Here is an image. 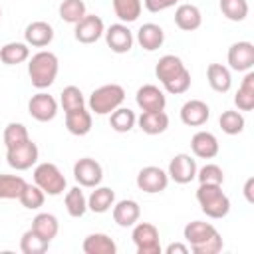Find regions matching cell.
Returning <instances> with one entry per match:
<instances>
[{"instance_id": "cell-1", "label": "cell", "mask_w": 254, "mask_h": 254, "mask_svg": "<svg viewBox=\"0 0 254 254\" xmlns=\"http://www.w3.org/2000/svg\"><path fill=\"white\" fill-rule=\"evenodd\" d=\"M155 75L167 93L181 95L190 87V71L185 67V64L179 56L167 54V56L159 58V62L155 65Z\"/></svg>"}, {"instance_id": "cell-2", "label": "cell", "mask_w": 254, "mask_h": 254, "mask_svg": "<svg viewBox=\"0 0 254 254\" xmlns=\"http://www.w3.org/2000/svg\"><path fill=\"white\" fill-rule=\"evenodd\" d=\"M183 234L189 244V250H192L194 254H218L224 246L222 236L210 222L192 220L185 226Z\"/></svg>"}, {"instance_id": "cell-3", "label": "cell", "mask_w": 254, "mask_h": 254, "mask_svg": "<svg viewBox=\"0 0 254 254\" xmlns=\"http://www.w3.org/2000/svg\"><path fill=\"white\" fill-rule=\"evenodd\" d=\"M58 69H60L58 56L52 52H46V50L34 54L28 64V75L36 89L50 87L58 77Z\"/></svg>"}, {"instance_id": "cell-4", "label": "cell", "mask_w": 254, "mask_h": 254, "mask_svg": "<svg viewBox=\"0 0 254 254\" xmlns=\"http://www.w3.org/2000/svg\"><path fill=\"white\" fill-rule=\"evenodd\" d=\"M196 200L208 218H224L230 212V200L222 192V185H200L196 189Z\"/></svg>"}, {"instance_id": "cell-5", "label": "cell", "mask_w": 254, "mask_h": 254, "mask_svg": "<svg viewBox=\"0 0 254 254\" xmlns=\"http://www.w3.org/2000/svg\"><path fill=\"white\" fill-rule=\"evenodd\" d=\"M125 101V89L119 83H107L91 91L89 95V109L95 115H109Z\"/></svg>"}, {"instance_id": "cell-6", "label": "cell", "mask_w": 254, "mask_h": 254, "mask_svg": "<svg viewBox=\"0 0 254 254\" xmlns=\"http://www.w3.org/2000/svg\"><path fill=\"white\" fill-rule=\"evenodd\" d=\"M34 185H38L46 194L50 196H58L65 190V177L62 175V171L58 169V165L54 163H40L34 169Z\"/></svg>"}, {"instance_id": "cell-7", "label": "cell", "mask_w": 254, "mask_h": 254, "mask_svg": "<svg viewBox=\"0 0 254 254\" xmlns=\"http://www.w3.org/2000/svg\"><path fill=\"white\" fill-rule=\"evenodd\" d=\"M131 238L137 248V254H161V238H159V230L155 224L135 222Z\"/></svg>"}, {"instance_id": "cell-8", "label": "cell", "mask_w": 254, "mask_h": 254, "mask_svg": "<svg viewBox=\"0 0 254 254\" xmlns=\"http://www.w3.org/2000/svg\"><path fill=\"white\" fill-rule=\"evenodd\" d=\"M38 155H40L38 145L32 139L6 149V161L16 171H28V169H32L36 165V161H38Z\"/></svg>"}, {"instance_id": "cell-9", "label": "cell", "mask_w": 254, "mask_h": 254, "mask_svg": "<svg viewBox=\"0 0 254 254\" xmlns=\"http://www.w3.org/2000/svg\"><path fill=\"white\" fill-rule=\"evenodd\" d=\"M73 179L77 181L79 187L95 189L103 179V169L95 159L83 157V159L75 161V165H73Z\"/></svg>"}, {"instance_id": "cell-10", "label": "cell", "mask_w": 254, "mask_h": 254, "mask_svg": "<svg viewBox=\"0 0 254 254\" xmlns=\"http://www.w3.org/2000/svg\"><path fill=\"white\" fill-rule=\"evenodd\" d=\"M169 185V175L161 169V167H143L139 173H137V187L147 192V194H157V192H163Z\"/></svg>"}, {"instance_id": "cell-11", "label": "cell", "mask_w": 254, "mask_h": 254, "mask_svg": "<svg viewBox=\"0 0 254 254\" xmlns=\"http://www.w3.org/2000/svg\"><path fill=\"white\" fill-rule=\"evenodd\" d=\"M169 179H173L179 185H187L192 179H196V161L187 155V153H179L171 159L169 163V171H167Z\"/></svg>"}, {"instance_id": "cell-12", "label": "cell", "mask_w": 254, "mask_h": 254, "mask_svg": "<svg viewBox=\"0 0 254 254\" xmlns=\"http://www.w3.org/2000/svg\"><path fill=\"white\" fill-rule=\"evenodd\" d=\"M28 111L36 121L46 123V121H52L58 115V101L54 99V95H50L46 91H40V93L30 97Z\"/></svg>"}, {"instance_id": "cell-13", "label": "cell", "mask_w": 254, "mask_h": 254, "mask_svg": "<svg viewBox=\"0 0 254 254\" xmlns=\"http://www.w3.org/2000/svg\"><path fill=\"white\" fill-rule=\"evenodd\" d=\"M105 32V26H103V20L95 14H85L77 24H75V30H73V36L79 44H93L97 42Z\"/></svg>"}, {"instance_id": "cell-14", "label": "cell", "mask_w": 254, "mask_h": 254, "mask_svg": "<svg viewBox=\"0 0 254 254\" xmlns=\"http://www.w3.org/2000/svg\"><path fill=\"white\" fill-rule=\"evenodd\" d=\"M228 65L234 71H250L254 67V44L236 42L228 48Z\"/></svg>"}, {"instance_id": "cell-15", "label": "cell", "mask_w": 254, "mask_h": 254, "mask_svg": "<svg viewBox=\"0 0 254 254\" xmlns=\"http://www.w3.org/2000/svg\"><path fill=\"white\" fill-rule=\"evenodd\" d=\"M105 42L115 54H127L133 48V32L125 24H111L105 32Z\"/></svg>"}, {"instance_id": "cell-16", "label": "cell", "mask_w": 254, "mask_h": 254, "mask_svg": "<svg viewBox=\"0 0 254 254\" xmlns=\"http://www.w3.org/2000/svg\"><path fill=\"white\" fill-rule=\"evenodd\" d=\"M135 101H137L141 111H163L165 105H167L165 93L153 83L141 85L137 89V93H135Z\"/></svg>"}, {"instance_id": "cell-17", "label": "cell", "mask_w": 254, "mask_h": 254, "mask_svg": "<svg viewBox=\"0 0 254 254\" xmlns=\"http://www.w3.org/2000/svg\"><path fill=\"white\" fill-rule=\"evenodd\" d=\"M208 117H210V107L200 99H189L181 107V121L189 127H200L208 121Z\"/></svg>"}, {"instance_id": "cell-18", "label": "cell", "mask_w": 254, "mask_h": 254, "mask_svg": "<svg viewBox=\"0 0 254 254\" xmlns=\"http://www.w3.org/2000/svg\"><path fill=\"white\" fill-rule=\"evenodd\" d=\"M24 40H26L28 46L46 48V46L54 40V28H52L48 22L36 20V22H32V24L26 26V30H24Z\"/></svg>"}, {"instance_id": "cell-19", "label": "cell", "mask_w": 254, "mask_h": 254, "mask_svg": "<svg viewBox=\"0 0 254 254\" xmlns=\"http://www.w3.org/2000/svg\"><path fill=\"white\" fill-rule=\"evenodd\" d=\"M190 149L198 159H212L218 155V139L210 131H196L190 139Z\"/></svg>"}, {"instance_id": "cell-20", "label": "cell", "mask_w": 254, "mask_h": 254, "mask_svg": "<svg viewBox=\"0 0 254 254\" xmlns=\"http://www.w3.org/2000/svg\"><path fill=\"white\" fill-rule=\"evenodd\" d=\"M137 42L139 46L145 50V52H155L163 46L165 42V32L159 24H153V22H147L143 24L139 30H137Z\"/></svg>"}, {"instance_id": "cell-21", "label": "cell", "mask_w": 254, "mask_h": 254, "mask_svg": "<svg viewBox=\"0 0 254 254\" xmlns=\"http://www.w3.org/2000/svg\"><path fill=\"white\" fill-rule=\"evenodd\" d=\"M175 24L183 32H192L200 28L202 24V14L194 4H181L175 10Z\"/></svg>"}, {"instance_id": "cell-22", "label": "cell", "mask_w": 254, "mask_h": 254, "mask_svg": "<svg viewBox=\"0 0 254 254\" xmlns=\"http://www.w3.org/2000/svg\"><path fill=\"white\" fill-rule=\"evenodd\" d=\"M91 125H93V119H91V113L85 107H79V109H73V111L65 113V129L71 135L83 137L91 131Z\"/></svg>"}, {"instance_id": "cell-23", "label": "cell", "mask_w": 254, "mask_h": 254, "mask_svg": "<svg viewBox=\"0 0 254 254\" xmlns=\"http://www.w3.org/2000/svg\"><path fill=\"white\" fill-rule=\"evenodd\" d=\"M139 127L143 133L147 135H159V133H165L167 127H169V115L163 111H143L141 117L137 119Z\"/></svg>"}, {"instance_id": "cell-24", "label": "cell", "mask_w": 254, "mask_h": 254, "mask_svg": "<svg viewBox=\"0 0 254 254\" xmlns=\"http://www.w3.org/2000/svg\"><path fill=\"white\" fill-rule=\"evenodd\" d=\"M141 216V208L137 204V200H131V198H125V200H119L117 204H113V220L127 228V226H133Z\"/></svg>"}, {"instance_id": "cell-25", "label": "cell", "mask_w": 254, "mask_h": 254, "mask_svg": "<svg viewBox=\"0 0 254 254\" xmlns=\"http://www.w3.org/2000/svg\"><path fill=\"white\" fill-rule=\"evenodd\" d=\"M81 250H83L85 254H115V252H117V244H115L113 238H109L107 234L95 232V234H89V236L83 240Z\"/></svg>"}, {"instance_id": "cell-26", "label": "cell", "mask_w": 254, "mask_h": 254, "mask_svg": "<svg viewBox=\"0 0 254 254\" xmlns=\"http://www.w3.org/2000/svg\"><path fill=\"white\" fill-rule=\"evenodd\" d=\"M206 79H208V85L218 93H226L232 85L230 69L222 64H210L206 67Z\"/></svg>"}, {"instance_id": "cell-27", "label": "cell", "mask_w": 254, "mask_h": 254, "mask_svg": "<svg viewBox=\"0 0 254 254\" xmlns=\"http://www.w3.org/2000/svg\"><path fill=\"white\" fill-rule=\"evenodd\" d=\"M113 204H115V192L109 187H99L97 185L95 190H91V194L87 198V208L91 212H97V214L107 212Z\"/></svg>"}, {"instance_id": "cell-28", "label": "cell", "mask_w": 254, "mask_h": 254, "mask_svg": "<svg viewBox=\"0 0 254 254\" xmlns=\"http://www.w3.org/2000/svg\"><path fill=\"white\" fill-rule=\"evenodd\" d=\"M32 230H34L38 236H42L44 240L52 242V240L58 236L60 222H58V218H56L54 214H50V212H40V214H36L34 220H32Z\"/></svg>"}, {"instance_id": "cell-29", "label": "cell", "mask_w": 254, "mask_h": 254, "mask_svg": "<svg viewBox=\"0 0 254 254\" xmlns=\"http://www.w3.org/2000/svg\"><path fill=\"white\" fill-rule=\"evenodd\" d=\"M234 103L240 111H252L254 109V71H246L236 95H234Z\"/></svg>"}, {"instance_id": "cell-30", "label": "cell", "mask_w": 254, "mask_h": 254, "mask_svg": "<svg viewBox=\"0 0 254 254\" xmlns=\"http://www.w3.org/2000/svg\"><path fill=\"white\" fill-rule=\"evenodd\" d=\"M30 58V48L28 44L22 42H8L0 48V62L6 65H18Z\"/></svg>"}, {"instance_id": "cell-31", "label": "cell", "mask_w": 254, "mask_h": 254, "mask_svg": "<svg viewBox=\"0 0 254 254\" xmlns=\"http://www.w3.org/2000/svg\"><path fill=\"white\" fill-rule=\"evenodd\" d=\"M137 123V117H135V111H131L129 107H117L115 111L109 113V125L113 131L117 133H127L135 127Z\"/></svg>"}, {"instance_id": "cell-32", "label": "cell", "mask_w": 254, "mask_h": 254, "mask_svg": "<svg viewBox=\"0 0 254 254\" xmlns=\"http://www.w3.org/2000/svg\"><path fill=\"white\" fill-rule=\"evenodd\" d=\"M26 185L28 183L20 175H0V198L4 200L20 198Z\"/></svg>"}, {"instance_id": "cell-33", "label": "cell", "mask_w": 254, "mask_h": 254, "mask_svg": "<svg viewBox=\"0 0 254 254\" xmlns=\"http://www.w3.org/2000/svg\"><path fill=\"white\" fill-rule=\"evenodd\" d=\"M113 2V10H115V16L121 20V22H135L139 16H141V10H143V2L141 0H111Z\"/></svg>"}, {"instance_id": "cell-34", "label": "cell", "mask_w": 254, "mask_h": 254, "mask_svg": "<svg viewBox=\"0 0 254 254\" xmlns=\"http://www.w3.org/2000/svg\"><path fill=\"white\" fill-rule=\"evenodd\" d=\"M65 210L73 218H79V216L85 214V210H87V198H85V194H83V190L79 187H73V189H69L65 192Z\"/></svg>"}, {"instance_id": "cell-35", "label": "cell", "mask_w": 254, "mask_h": 254, "mask_svg": "<svg viewBox=\"0 0 254 254\" xmlns=\"http://www.w3.org/2000/svg\"><path fill=\"white\" fill-rule=\"evenodd\" d=\"M218 125L220 129L226 133V135H238L244 131V115L240 111H234V109H228V111H222L220 119H218Z\"/></svg>"}, {"instance_id": "cell-36", "label": "cell", "mask_w": 254, "mask_h": 254, "mask_svg": "<svg viewBox=\"0 0 254 254\" xmlns=\"http://www.w3.org/2000/svg\"><path fill=\"white\" fill-rule=\"evenodd\" d=\"M48 248H50V242L44 240L42 236H38L32 228L26 230L20 238V250L24 254H44Z\"/></svg>"}, {"instance_id": "cell-37", "label": "cell", "mask_w": 254, "mask_h": 254, "mask_svg": "<svg viewBox=\"0 0 254 254\" xmlns=\"http://www.w3.org/2000/svg\"><path fill=\"white\" fill-rule=\"evenodd\" d=\"M85 16V2L83 0H64L60 4V18L67 24H77Z\"/></svg>"}, {"instance_id": "cell-38", "label": "cell", "mask_w": 254, "mask_h": 254, "mask_svg": "<svg viewBox=\"0 0 254 254\" xmlns=\"http://www.w3.org/2000/svg\"><path fill=\"white\" fill-rule=\"evenodd\" d=\"M220 12L230 22H242L248 16V2L246 0H220Z\"/></svg>"}, {"instance_id": "cell-39", "label": "cell", "mask_w": 254, "mask_h": 254, "mask_svg": "<svg viewBox=\"0 0 254 254\" xmlns=\"http://www.w3.org/2000/svg\"><path fill=\"white\" fill-rule=\"evenodd\" d=\"M44 198H46V192L38 187V185H26L22 194H20V202L24 208H30V210H36L44 204Z\"/></svg>"}, {"instance_id": "cell-40", "label": "cell", "mask_w": 254, "mask_h": 254, "mask_svg": "<svg viewBox=\"0 0 254 254\" xmlns=\"http://www.w3.org/2000/svg\"><path fill=\"white\" fill-rule=\"evenodd\" d=\"M60 103H62V107H64L65 113H67V111H73V109H79V107L85 105L83 93H81V89L75 87V85L64 87V91H62V95H60Z\"/></svg>"}, {"instance_id": "cell-41", "label": "cell", "mask_w": 254, "mask_h": 254, "mask_svg": "<svg viewBox=\"0 0 254 254\" xmlns=\"http://www.w3.org/2000/svg\"><path fill=\"white\" fill-rule=\"evenodd\" d=\"M28 139H30V135H28L26 125H22V123H8L6 125V129H4V145H6V149H10L14 145H20V143H24Z\"/></svg>"}, {"instance_id": "cell-42", "label": "cell", "mask_w": 254, "mask_h": 254, "mask_svg": "<svg viewBox=\"0 0 254 254\" xmlns=\"http://www.w3.org/2000/svg\"><path fill=\"white\" fill-rule=\"evenodd\" d=\"M196 179L200 185H222L224 183V173L218 165L206 163L202 169H196Z\"/></svg>"}, {"instance_id": "cell-43", "label": "cell", "mask_w": 254, "mask_h": 254, "mask_svg": "<svg viewBox=\"0 0 254 254\" xmlns=\"http://www.w3.org/2000/svg\"><path fill=\"white\" fill-rule=\"evenodd\" d=\"M143 2H145V8L149 12H163L171 6H175L179 0H143Z\"/></svg>"}, {"instance_id": "cell-44", "label": "cell", "mask_w": 254, "mask_h": 254, "mask_svg": "<svg viewBox=\"0 0 254 254\" xmlns=\"http://www.w3.org/2000/svg\"><path fill=\"white\" fill-rule=\"evenodd\" d=\"M167 254H189V246L187 244H181V242H173L165 248Z\"/></svg>"}, {"instance_id": "cell-45", "label": "cell", "mask_w": 254, "mask_h": 254, "mask_svg": "<svg viewBox=\"0 0 254 254\" xmlns=\"http://www.w3.org/2000/svg\"><path fill=\"white\" fill-rule=\"evenodd\" d=\"M252 187H254V179L250 177V179L246 181V185H244V196H246V200H248V202H254V196H252Z\"/></svg>"}, {"instance_id": "cell-46", "label": "cell", "mask_w": 254, "mask_h": 254, "mask_svg": "<svg viewBox=\"0 0 254 254\" xmlns=\"http://www.w3.org/2000/svg\"><path fill=\"white\" fill-rule=\"evenodd\" d=\"M0 18H2V8H0Z\"/></svg>"}]
</instances>
